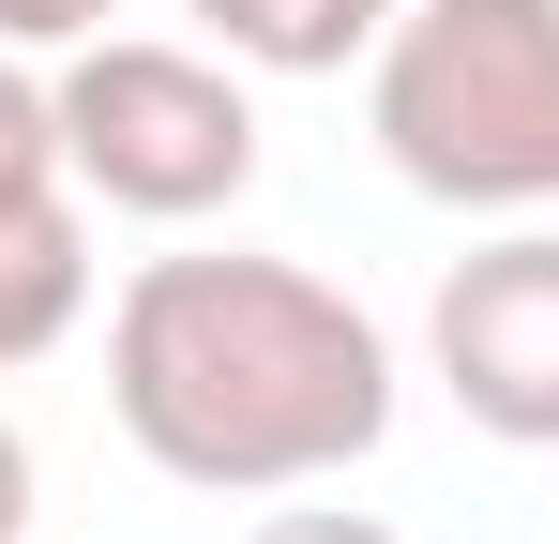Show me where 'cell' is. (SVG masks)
Returning <instances> with one entry per match:
<instances>
[{
    "instance_id": "cell-8",
    "label": "cell",
    "mask_w": 559,
    "mask_h": 544,
    "mask_svg": "<svg viewBox=\"0 0 559 544\" xmlns=\"http://www.w3.org/2000/svg\"><path fill=\"white\" fill-rule=\"evenodd\" d=\"M121 0H0V46H92Z\"/></svg>"
},
{
    "instance_id": "cell-4",
    "label": "cell",
    "mask_w": 559,
    "mask_h": 544,
    "mask_svg": "<svg viewBox=\"0 0 559 544\" xmlns=\"http://www.w3.org/2000/svg\"><path fill=\"white\" fill-rule=\"evenodd\" d=\"M424 348H439V393L484 439L559 453V227H514V243L454 258L439 303H424Z\"/></svg>"
},
{
    "instance_id": "cell-7",
    "label": "cell",
    "mask_w": 559,
    "mask_h": 544,
    "mask_svg": "<svg viewBox=\"0 0 559 544\" xmlns=\"http://www.w3.org/2000/svg\"><path fill=\"white\" fill-rule=\"evenodd\" d=\"M0 181H76L61 167V91L15 76V46H0Z\"/></svg>"
},
{
    "instance_id": "cell-5",
    "label": "cell",
    "mask_w": 559,
    "mask_h": 544,
    "mask_svg": "<svg viewBox=\"0 0 559 544\" xmlns=\"http://www.w3.org/2000/svg\"><path fill=\"white\" fill-rule=\"evenodd\" d=\"M92 318V212L76 181H0V378Z\"/></svg>"
},
{
    "instance_id": "cell-10",
    "label": "cell",
    "mask_w": 559,
    "mask_h": 544,
    "mask_svg": "<svg viewBox=\"0 0 559 544\" xmlns=\"http://www.w3.org/2000/svg\"><path fill=\"white\" fill-rule=\"evenodd\" d=\"M0 544H31V439L0 424Z\"/></svg>"
},
{
    "instance_id": "cell-6",
    "label": "cell",
    "mask_w": 559,
    "mask_h": 544,
    "mask_svg": "<svg viewBox=\"0 0 559 544\" xmlns=\"http://www.w3.org/2000/svg\"><path fill=\"white\" fill-rule=\"evenodd\" d=\"M393 15H408V0H197V31H212L227 61H258V76H333Z\"/></svg>"
},
{
    "instance_id": "cell-2",
    "label": "cell",
    "mask_w": 559,
    "mask_h": 544,
    "mask_svg": "<svg viewBox=\"0 0 559 544\" xmlns=\"http://www.w3.org/2000/svg\"><path fill=\"white\" fill-rule=\"evenodd\" d=\"M364 121L439 212H559V0H408Z\"/></svg>"
},
{
    "instance_id": "cell-9",
    "label": "cell",
    "mask_w": 559,
    "mask_h": 544,
    "mask_svg": "<svg viewBox=\"0 0 559 544\" xmlns=\"http://www.w3.org/2000/svg\"><path fill=\"white\" fill-rule=\"evenodd\" d=\"M242 544H393L378 515H333V499H287V515H258Z\"/></svg>"
},
{
    "instance_id": "cell-3",
    "label": "cell",
    "mask_w": 559,
    "mask_h": 544,
    "mask_svg": "<svg viewBox=\"0 0 559 544\" xmlns=\"http://www.w3.org/2000/svg\"><path fill=\"white\" fill-rule=\"evenodd\" d=\"M61 167L76 197L136 212V227H197V212H242L258 181V106L212 46H136V31H92L61 46Z\"/></svg>"
},
{
    "instance_id": "cell-1",
    "label": "cell",
    "mask_w": 559,
    "mask_h": 544,
    "mask_svg": "<svg viewBox=\"0 0 559 544\" xmlns=\"http://www.w3.org/2000/svg\"><path fill=\"white\" fill-rule=\"evenodd\" d=\"M106 409L167 484L287 499L393 439V348L302 258H136L106 303Z\"/></svg>"
}]
</instances>
